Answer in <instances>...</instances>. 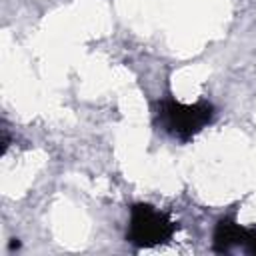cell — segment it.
<instances>
[{"label": "cell", "mask_w": 256, "mask_h": 256, "mask_svg": "<svg viewBox=\"0 0 256 256\" xmlns=\"http://www.w3.org/2000/svg\"><path fill=\"white\" fill-rule=\"evenodd\" d=\"M178 230V222H174L166 212L138 202L130 206V220L126 230V240L138 248H152L168 242Z\"/></svg>", "instance_id": "2"}, {"label": "cell", "mask_w": 256, "mask_h": 256, "mask_svg": "<svg viewBox=\"0 0 256 256\" xmlns=\"http://www.w3.org/2000/svg\"><path fill=\"white\" fill-rule=\"evenodd\" d=\"M248 234V226H242L234 220V216H224L216 222L212 234V248L214 252H230L232 248H242Z\"/></svg>", "instance_id": "3"}, {"label": "cell", "mask_w": 256, "mask_h": 256, "mask_svg": "<svg viewBox=\"0 0 256 256\" xmlns=\"http://www.w3.org/2000/svg\"><path fill=\"white\" fill-rule=\"evenodd\" d=\"M214 106L208 100L182 104L176 98H162L156 102L154 122L176 140L188 142L214 120Z\"/></svg>", "instance_id": "1"}]
</instances>
